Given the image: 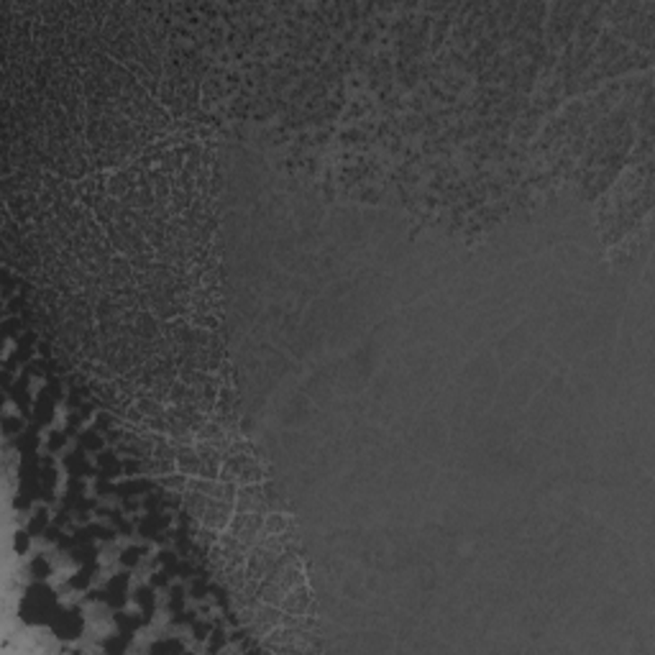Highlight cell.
<instances>
[{"instance_id":"cell-3","label":"cell","mask_w":655,"mask_h":655,"mask_svg":"<svg viewBox=\"0 0 655 655\" xmlns=\"http://www.w3.org/2000/svg\"><path fill=\"white\" fill-rule=\"evenodd\" d=\"M235 512H256V515H270V500L267 489L256 484H241L235 491Z\"/></svg>"},{"instance_id":"cell-1","label":"cell","mask_w":655,"mask_h":655,"mask_svg":"<svg viewBox=\"0 0 655 655\" xmlns=\"http://www.w3.org/2000/svg\"><path fill=\"white\" fill-rule=\"evenodd\" d=\"M185 504L187 509L205 525V527H213V530H226V525L231 522V512H234V504L216 500V497H208L202 491L195 489H185Z\"/></svg>"},{"instance_id":"cell-2","label":"cell","mask_w":655,"mask_h":655,"mask_svg":"<svg viewBox=\"0 0 655 655\" xmlns=\"http://www.w3.org/2000/svg\"><path fill=\"white\" fill-rule=\"evenodd\" d=\"M261 476L264 474L259 469V464L246 458V454H231L220 466V479L231 484H256L261 482Z\"/></svg>"}]
</instances>
